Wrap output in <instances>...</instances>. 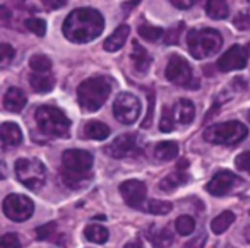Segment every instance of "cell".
Returning a JSON list of instances; mask_svg holds the SVG:
<instances>
[{
  "mask_svg": "<svg viewBox=\"0 0 250 248\" xmlns=\"http://www.w3.org/2000/svg\"><path fill=\"white\" fill-rule=\"evenodd\" d=\"M14 55H16V50L12 48L9 43H4V45L0 46V67H2V69H5V67L12 62Z\"/></svg>",
  "mask_w": 250,
  "mask_h": 248,
  "instance_id": "34",
  "label": "cell"
},
{
  "mask_svg": "<svg viewBox=\"0 0 250 248\" xmlns=\"http://www.w3.org/2000/svg\"><path fill=\"white\" fill-rule=\"evenodd\" d=\"M16 176L29 190H38L45 185L46 168L40 159L21 158L16 161Z\"/></svg>",
  "mask_w": 250,
  "mask_h": 248,
  "instance_id": "7",
  "label": "cell"
},
{
  "mask_svg": "<svg viewBox=\"0 0 250 248\" xmlns=\"http://www.w3.org/2000/svg\"><path fill=\"white\" fill-rule=\"evenodd\" d=\"M250 57L249 46H240L233 45L225 55L219 57L218 60V69L219 72H231V70H242L247 67Z\"/></svg>",
  "mask_w": 250,
  "mask_h": 248,
  "instance_id": "11",
  "label": "cell"
},
{
  "mask_svg": "<svg viewBox=\"0 0 250 248\" xmlns=\"http://www.w3.org/2000/svg\"><path fill=\"white\" fill-rule=\"evenodd\" d=\"M178 144L173 141H165V142H160V144L154 147V156L156 159L160 161H171L178 156Z\"/></svg>",
  "mask_w": 250,
  "mask_h": 248,
  "instance_id": "23",
  "label": "cell"
},
{
  "mask_svg": "<svg viewBox=\"0 0 250 248\" xmlns=\"http://www.w3.org/2000/svg\"><path fill=\"white\" fill-rule=\"evenodd\" d=\"M171 115H173L175 124H180V125L192 124V120H194V117H195L194 103H192L190 100L182 98V100H178L177 103L173 104V108H171Z\"/></svg>",
  "mask_w": 250,
  "mask_h": 248,
  "instance_id": "15",
  "label": "cell"
},
{
  "mask_svg": "<svg viewBox=\"0 0 250 248\" xmlns=\"http://www.w3.org/2000/svg\"><path fill=\"white\" fill-rule=\"evenodd\" d=\"M104 19L96 9L83 7L72 11L62 24V33L72 43H89L103 33Z\"/></svg>",
  "mask_w": 250,
  "mask_h": 248,
  "instance_id": "1",
  "label": "cell"
},
{
  "mask_svg": "<svg viewBox=\"0 0 250 248\" xmlns=\"http://www.w3.org/2000/svg\"><path fill=\"white\" fill-rule=\"evenodd\" d=\"M149 241L156 248H167L173 243V234L168 229H156V227H151V231L147 233Z\"/></svg>",
  "mask_w": 250,
  "mask_h": 248,
  "instance_id": "24",
  "label": "cell"
},
{
  "mask_svg": "<svg viewBox=\"0 0 250 248\" xmlns=\"http://www.w3.org/2000/svg\"><path fill=\"white\" fill-rule=\"evenodd\" d=\"M129 33H130V28L127 24L118 26V28L115 29V31L111 33L106 40H104L103 48L106 50V52H110V53L122 50V48H124V45H125V41H127V38H129Z\"/></svg>",
  "mask_w": 250,
  "mask_h": 248,
  "instance_id": "17",
  "label": "cell"
},
{
  "mask_svg": "<svg viewBox=\"0 0 250 248\" xmlns=\"http://www.w3.org/2000/svg\"><path fill=\"white\" fill-rule=\"evenodd\" d=\"M29 84H31L33 91L36 93H50L55 86V77L50 70H45V72H33L29 76Z\"/></svg>",
  "mask_w": 250,
  "mask_h": 248,
  "instance_id": "18",
  "label": "cell"
},
{
  "mask_svg": "<svg viewBox=\"0 0 250 248\" xmlns=\"http://www.w3.org/2000/svg\"><path fill=\"white\" fill-rule=\"evenodd\" d=\"M111 93V81L104 76L89 77L77 87V101L84 111H96L106 103Z\"/></svg>",
  "mask_w": 250,
  "mask_h": 248,
  "instance_id": "3",
  "label": "cell"
},
{
  "mask_svg": "<svg viewBox=\"0 0 250 248\" xmlns=\"http://www.w3.org/2000/svg\"><path fill=\"white\" fill-rule=\"evenodd\" d=\"M235 166L240 169V171L250 173V151L242 152V154L236 156V159H235Z\"/></svg>",
  "mask_w": 250,
  "mask_h": 248,
  "instance_id": "39",
  "label": "cell"
},
{
  "mask_svg": "<svg viewBox=\"0 0 250 248\" xmlns=\"http://www.w3.org/2000/svg\"><path fill=\"white\" fill-rule=\"evenodd\" d=\"M187 166H188V161H187V159H180V161H178V165H177V169L184 171V169H187Z\"/></svg>",
  "mask_w": 250,
  "mask_h": 248,
  "instance_id": "45",
  "label": "cell"
},
{
  "mask_svg": "<svg viewBox=\"0 0 250 248\" xmlns=\"http://www.w3.org/2000/svg\"><path fill=\"white\" fill-rule=\"evenodd\" d=\"M173 206L171 202H165V200H149L144 207V210L149 214H156V216H165V214L171 212Z\"/></svg>",
  "mask_w": 250,
  "mask_h": 248,
  "instance_id": "28",
  "label": "cell"
},
{
  "mask_svg": "<svg viewBox=\"0 0 250 248\" xmlns=\"http://www.w3.org/2000/svg\"><path fill=\"white\" fill-rule=\"evenodd\" d=\"M165 76L170 83L177 84L182 87H188V89H197L199 83L194 81V74H192V67L184 57L178 55H171L168 60L167 70H165Z\"/></svg>",
  "mask_w": 250,
  "mask_h": 248,
  "instance_id": "8",
  "label": "cell"
},
{
  "mask_svg": "<svg viewBox=\"0 0 250 248\" xmlns=\"http://www.w3.org/2000/svg\"><path fill=\"white\" fill-rule=\"evenodd\" d=\"M175 120H173V115H171L170 108H163V115H161V122H160V130L161 132H171L175 128Z\"/></svg>",
  "mask_w": 250,
  "mask_h": 248,
  "instance_id": "35",
  "label": "cell"
},
{
  "mask_svg": "<svg viewBox=\"0 0 250 248\" xmlns=\"http://www.w3.org/2000/svg\"><path fill=\"white\" fill-rule=\"evenodd\" d=\"M249 122H250V111H249Z\"/></svg>",
  "mask_w": 250,
  "mask_h": 248,
  "instance_id": "48",
  "label": "cell"
},
{
  "mask_svg": "<svg viewBox=\"0 0 250 248\" xmlns=\"http://www.w3.org/2000/svg\"><path fill=\"white\" fill-rule=\"evenodd\" d=\"M122 197H124L125 204L132 209H144V200H146V183L141 180H127V182L120 183L118 186Z\"/></svg>",
  "mask_w": 250,
  "mask_h": 248,
  "instance_id": "12",
  "label": "cell"
},
{
  "mask_svg": "<svg viewBox=\"0 0 250 248\" xmlns=\"http://www.w3.org/2000/svg\"><path fill=\"white\" fill-rule=\"evenodd\" d=\"M139 35L141 38H144L146 41H158V40L163 36V29L156 28V26H151V24H141L139 28Z\"/></svg>",
  "mask_w": 250,
  "mask_h": 248,
  "instance_id": "30",
  "label": "cell"
},
{
  "mask_svg": "<svg viewBox=\"0 0 250 248\" xmlns=\"http://www.w3.org/2000/svg\"><path fill=\"white\" fill-rule=\"evenodd\" d=\"M139 2H141V0H129V2H125V4L122 5V11H124V12H129L130 9L136 7V5L139 4Z\"/></svg>",
  "mask_w": 250,
  "mask_h": 248,
  "instance_id": "44",
  "label": "cell"
},
{
  "mask_svg": "<svg viewBox=\"0 0 250 248\" xmlns=\"http://www.w3.org/2000/svg\"><path fill=\"white\" fill-rule=\"evenodd\" d=\"M26 106V96L19 87H11L7 89L4 96V108L7 111H12V113H19L22 111V108Z\"/></svg>",
  "mask_w": 250,
  "mask_h": 248,
  "instance_id": "20",
  "label": "cell"
},
{
  "mask_svg": "<svg viewBox=\"0 0 250 248\" xmlns=\"http://www.w3.org/2000/svg\"><path fill=\"white\" fill-rule=\"evenodd\" d=\"M130 62L137 74H146L151 67V57L149 53L144 50L143 45H139L137 41L132 43V53H130Z\"/></svg>",
  "mask_w": 250,
  "mask_h": 248,
  "instance_id": "16",
  "label": "cell"
},
{
  "mask_svg": "<svg viewBox=\"0 0 250 248\" xmlns=\"http://www.w3.org/2000/svg\"><path fill=\"white\" fill-rule=\"evenodd\" d=\"M233 26H235L238 31H247L250 29V9H243L238 14L233 18Z\"/></svg>",
  "mask_w": 250,
  "mask_h": 248,
  "instance_id": "32",
  "label": "cell"
},
{
  "mask_svg": "<svg viewBox=\"0 0 250 248\" xmlns=\"http://www.w3.org/2000/svg\"><path fill=\"white\" fill-rule=\"evenodd\" d=\"M0 135H2V145H4V149L16 147V145H19L22 142L21 128H19V125L12 124V122H5V124H2Z\"/></svg>",
  "mask_w": 250,
  "mask_h": 248,
  "instance_id": "19",
  "label": "cell"
},
{
  "mask_svg": "<svg viewBox=\"0 0 250 248\" xmlns=\"http://www.w3.org/2000/svg\"><path fill=\"white\" fill-rule=\"evenodd\" d=\"M55 229H57L55 223H48V224H45V226L36 227V238H38V240H48V238L55 233Z\"/></svg>",
  "mask_w": 250,
  "mask_h": 248,
  "instance_id": "40",
  "label": "cell"
},
{
  "mask_svg": "<svg viewBox=\"0 0 250 248\" xmlns=\"http://www.w3.org/2000/svg\"><path fill=\"white\" fill-rule=\"evenodd\" d=\"M29 67L33 72H45V70H52V62L45 55H33L29 60Z\"/></svg>",
  "mask_w": 250,
  "mask_h": 248,
  "instance_id": "31",
  "label": "cell"
},
{
  "mask_svg": "<svg viewBox=\"0 0 250 248\" xmlns=\"http://www.w3.org/2000/svg\"><path fill=\"white\" fill-rule=\"evenodd\" d=\"M137 149V135L136 134H124V135H118L110 145L104 147L108 156L115 159H120V158H127L130 156L132 152H136Z\"/></svg>",
  "mask_w": 250,
  "mask_h": 248,
  "instance_id": "14",
  "label": "cell"
},
{
  "mask_svg": "<svg viewBox=\"0 0 250 248\" xmlns=\"http://www.w3.org/2000/svg\"><path fill=\"white\" fill-rule=\"evenodd\" d=\"M110 135V127L103 122L91 120L84 127V137L91 139V141H104Z\"/></svg>",
  "mask_w": 250,
  "mask_h": 248,
  "instance_id": "21",
  "label": "cell"
},
{
  "mask_svg": "<svg viewBox=\"0 0 250 248\" xmlns=\"http://www.w3.org/2000/svg\"><path fill=\"white\" fill-rule=\"evenodd\" d=\"M84 236H86V240L93 241V243H104L108 240V236H110V233L101 224H89L84 229Z\"/></svg>",
  "mask_w": 250,
  "mask_h": 248,
  "instance_id": "27",
  "label": "cell"
},
{
  "mask_svg": "<svg viewBox=\"0 0 250 248\" xmlns=\"http://www.w3.org/2000/svg\"><path fill=\"white\" fill-rule=\"evenodd\" d=\"M4 214L14 223H22V221L29 219L35 212V204L31 199L21 193H11L4 199L2 204Z\"/></svg>",
  "mask_w": 250,
  "mask_h": 248,
  "instance_id": "9",
  "label": "cell"
},
{
  "mask_svg": "<svg viewBox=\"0 0 250 248\" xmlns=\"http://www.w3.org/2000/svg\"><path fill=\"white\" fill-rule=\"evenodd\" d=\"M175 227H177L178 234H182V236H188V234H192L195 229L194 217L192 216H180L177 221H175Z\"/></svg>",
  "mask_w": 250,
  "mask_h": 248,
  "instance_id": "29",
  "label": "cell"
},
{
  "mask_svg": "<svg viewBox=\"0 0 250 248\" xmlns=\"http://www.w3.org/2000/svg\"><path fill=\"white\" fill-rule=\"evenodd\" d=\"M249 130L242 122H223L211 125L204 130V139L211 144L218 145H235L247 137Z\"/></svg>",
  "mask_w": 250,
  "mask_h": 248,
  "instance_id": "6",
  "label": "cell"
},
{
  "mask_svg": "<svg viewBox=\"0 0 250 248\" xmlns=\"http://www.w3.org/2000/svg\"><path fill=\"white\" fill-rule=\"evenodd\" d=\"M113 115L120 124L130 125L141 115V101L137 96L130 93H122L117 96L113 103Z\"/></svg>",
  "mask_w": 250,
  "mask_h": 248,
  "instance_id": "10",
  "label": "cell"
},
{
  "mask_svg": "<svg viewBox=\"0 0 250 248\" xmlns=\"http://www.w3.org/2000/svg\"><path fill=\"white\" fill-rule=\"evenodd\" d=\"M233 221H235V214H233L231 210H225V212H221L219 216H216L214 219H212V223H211L212 233H216V234L225 233V231L233 224Z\"/></svg>",
  "mask_w": 250,
  "mask_h": 248,
  "instance_id": "26",
  "label": "cell"
},
{
  "mask_svg": "<svg viewBox=\"0 0 250 248\" xmlns=\"http://www.w3.org/2000/svg\"><path fill=\"white\" fill-rule=\"evenodd\" d=\"M204 243H206V234H199V236L192 238L190 241L184 245V248H204Z\"/></svg>",
  "mask_w": 250,
  "mask_h": 248,
  "instance_id": "41",
  "label": "cell"
},
{
  "mask_svg": "<svg viewBox=\"0 0 250 248\" xmlns=\"http://www.w3.org/2000/svg\"><path fill=\"white\" fill-rule=\"evenodd\" d=\"M188 178H190V176H188L187 173L177 169L175 173H171V175L165 176V178L161 180V182H160V188L165 190V192H171V190H175V188H178V186L185 185V183L188 182Z\"/></svg>",
  "mask_w": 250,
  "mask_h": 248,
  "instance_id": "22",
  "label": "cell"
},
{
  "mask_svg": "<svg viewBox=\"0 0 250 248\" xmlns=\"http://www.w3.org/2000/svg\"><path fill=\"white\" fill-rule=\"evenodd\" d=\"M67 0H42V4L45 5L50 11H55V9H62L65 5Z\"/></svg>",
  "mask_w": 250,
  "mask_h": 248,
  "instance_id": "42",
  "label": "cell"
},
{
  "mask_svg": "<svg viewBox=\"0 0 250 248\" xmlns=\"http://www.w3.org/2000/svg\"><path fill=\"white\" fill-rule=\"evenodd\" d=\"M146 93H147V100H149V106H147V115L143 122V128H149L151 122H153V113H154V91L146 89Z\"/></svg>",
  "mask_w": 250,
  "mask_h": 248,
  "instance_id": "38",
  "label": "cell"
},
{
  "mask_svg": "<svg viewBox=\"0 0 250 248\" xmlns=\"http://www.w3.org/2000/svg\"><path fill=\"white\" fill-rule=\"evenodd\" d=\"M26 28L36 36H45L46 33V22L40 18H29L26 19Z\"/></svg>",
  "mask_w": 250,
  "mask_h": 248,
  "instance_id": "33",
  "label": "cell"
},
{
  "mask_svg": "<svg viewBox=\"0 0 250 248\" xmlns=\"http://www.w3.org/2000/svg\"><path fill=\"white\" fill-rule=\"evenodd\" d=\"M184 28H185V24L184 22H180V24H177L171 29H168V31L165 33V43H167V45H177L178 40H180V33Z\"/></svg>",
  "mask_w": 250,
  "mask_h": 248,
  "instance_id": "36",
  "label": "cell"
},
{
  "mask_svg": "<svg viewBox=\"0 0 250 248\" xmlns=\"http://www.w3.org/2000/svg\"><path fill=\"white\" fill-rule=\"evenodd\" d=\"M206 12L211 19H226L228 18V4L226 0H208Z\"/></svg>",
  "mask_w": 250,
  "mask_h": 248,
  "instance_id": "25",
  "label": "cell"
},
{
  "mask_svg": "<svg viewBox=\"0 0 250 248\" xmlns=\"http://www.w3.org/2000/svg\"><path fill=\"white\" fill-rule=\"evenodd\" d=\"M188 52L197 60H204L216 55L223 46V36L219 31L212 28L192 29L187 35Z\"/></svg>",
  "mask_w": 250,
  "mask_h": 248,
  "instance_id": "4",
  "label": "cell"
},
{
  "mask_svg": "<svg viewBox=\"0 0 250 248\" xmlns=\"http://www.w3.org/2000/svg\"><path fill=\"white\" fill-rule=\"evenodd\" d=\"M124 248H144V247L139 243V241H130V243H127Z\"/></svg>",
  "mask_w": 250,
  "mask_h": 248,
  "instance_id": "46",
  "label": "cell"
},
{
  "mask_svg": "<svg viewBox=\"0 0 250 248\" xmlns=\"http://www.w3.org/2000/svg\"><path fill=\"white\" fill-rule=\"evenodd\" d=\"M170 2L178 9H188L195 4V0H170Z\"/></svg>",
  "mask_w": 250,
  "mask_h": 248,
  "instance_id": "43",
  "label": "cell"
},
{
  "mask_svg": "<svg viewBox=\"0 0 250 248\" xmlns=\"http://www.w3.org/2000/svg\"><path fill=\"white\" fill-rule=\"evenodd\" d=\"M240 182H242V180H240L235 173L228 171V169H223V171L216 173V175L212 176L211 182L206 186V190L214 197H223V195H226L233 186L238 185Z\"/></svg>",
  "mask_w": 250,
  "mask_h": 248,
  "instance_id": "13",
  "label": "cell"
},
{
  "mask_svg": "<svg viewBox=\"0 0 250 248\" xmlns=\"http://www.w3.org/2000/svg\"><path fill=\"white\" fill-rule=\"evenodd\" d=\"M243 238L247 240V243H250V224L245 227V231H243Z\"/></svg>",
  "mask_w": 250,
  "mask_h": 248,
  "instance_id": "47",
  "label": "cell"
},
{
  "mask_svg": "<svg viewBox=\"0 0 250 248\" xmlns=\"http://www.w3.org/2000/svg\"><path fill=\"white\" fill-rule=\"evenodd\" d=\"M0 248H21V241H19L18 234L5 233L0 240Z\"/></svg>",
  "mask_w": 250,
  "mask_h": 248,
  "instance_id": "37",
  "label": "cell"
},
{
  "mask_svg": "<svg viewBox=\"0 0 250 248\" xmlns=\"http://www.w3.org/2000/svg\"><path fill=\"white\" fill-rule=\"evenodd\" d=\"M35 118L38 128L48 137H65V135H69L70 120L59 108L43 104V106L36 108Z\"/></svg>",
  "mask_w": 250,
  "mask_h": 248,
  "instance_id": "5",
  "label": "cell"
},
{
  "mask_svg": "<svg viewBox=\"0 0 250 248\" xmlns=\"http://www.w3.org/2000/svg\"><path fill=\"white\" fill-rule=\"evenodd\" d=\"M93 154L81 149H69L62 154V178L70 188H83L91 180Z\"/></svg>",
  "mask_w": 250,
  "mask_h": 248,
  "instance_id": "2",
  "label": "cell"
}]
</instances>
